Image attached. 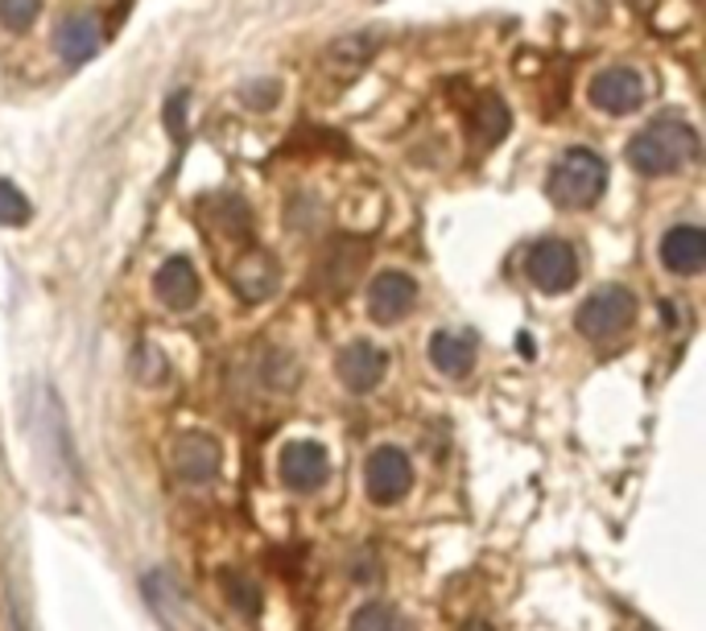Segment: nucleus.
<instances>
[{"mask_svg":"<svg viewBox=\"0 0 706 631\" xmlns=\"http://www.w3.org/2000/svg\"><path fill=\"white\" fill-rule=\"evenodd\" d=\"M698 157V132L686 120H653L628 140V166L645 178L678 174Z\"/></svg>","mask_w":706,"mask_h":631,"instance_id":"nucleus-1","label":"nucleus"},{"mask_svg":"<svg viewBox=\"0 0 706 631\" xmlns=\"http://www.w3.org/2000/svg\"><path fill=\"white\" fill-rule=\"evenodd\" d=\"M550 198L558 207H591L599 203V195L608 190V161L591 149H566L550 169V183H546Z\"/></svg>","mask_w":706,"mask_h":631,"instance_id":"nucleus-2","label":"nucleus"},{"mask_svg":"<svg viewBox=\"0 0 706 631\" xmlns=\"http://www.w3.org/2000/svg\"><path fill=\"white\" fill-rule=\"evenodd\" d=\"M633 318H636L633 289H624V285H604V289H595V294L579 306L575 326H579L587 338L608 343V338L624 335V331L633 326Z\"/></svg>","mask_w":706,"mask_h":631,"instance_id":"nucleus-3","label":"nucleus"},{"mask_svg":"<svg viewBox=\"0 0 706 631\" xmlns=\"http://www.w3.org/2000/svg\"><path fill=\"white\" fill-rule=\"evenodd\" d=\"M524 277H529V285L541 289V294H566V289H575V280H579V256L558 236L537 239L533 248L524 253Z\"/></svg>","mask_w":706,"mask_h":631,"instance_id":"nucleus-4","label":"nucleus"},{"mask_svg":"<svg viewBox=\"0 0 706 631\" xmlns=\"http://www.w3.org/2000/svg\"><path fill=\"white\" fill-rule=\"evenodd\" d=\"M587 99H591L595 112L604 116H633L645 108L649 83L636 67H604L587 83Z\"/></svg>","mask_w":706,"mask_h":631,"instance_id":"nucleus-5","label":"nucleus"},{"mask_svg":"<svg viewBox=\"0 0 706 631\" xmlns=\"http://www.w3.org/2000/svg\"><path fill=\"white\" fill-rule=\"evenodd\" d=\"M364 487L372 504H401L413 487V466L396 446H381L367 454L364 463Z\"/></svg>","mask_w":706,"mask_h":631,"instance_id":"nucleus-6","label":"nucleus"},{"mask_svg":"<svg viewBox=\"0 0 706 631\" xmlns=\"http://www.w3.org/2000/svg\"><path fill=\"white\" fill-rule=\"evenodd\" d=\"M418 306V280L401 268H384L367 285V318L381 326H396L401 318H410V309Z\"/></svg>","mask_w":706,"mask_h":631,"instance_id":"nucleus-7","label":"nucleus"},{"mask_svg":"<svg viewBox=\"0 0 706 631\" xmlns=\"http://www.w3.org/2000/svg\"><path fill=\"white\" fill-rule=\"evenodd\" d=\"M331 479V454H326L323 442H311V437H297V442H285L282 450V483L297 495H311Z\"/></svg>","mask_w":706,"mask_h":631,"instance_id":"nucleus-8","label":"nucleus"},{"mask_svg":"<svg viewBox=\"0 0 706 631\" xmlns=\"http://www.w3.org/2000/svg\"><path fill=\"white\" fill-rule=\"evenodd\" d=\"M335 372H340L347 393L364 396L372 393V388H381V379L389 376V351L367 343V338H355V343H347V347L340 351Z\"/></svg>","mask_w":706,"mask_h":631,"instance_id":"nucleus-9","label":"nucleus"},{"mask_svg":"<svg viewBox=\"0 0 706 631\" xmlns=\"http://www.w3.org/2000/svg\"><path fill=\"white\" fill-rule=\"evenodd\" d=\"M174 475L183 483H212L219 475V463H224V450L212 434H178L170 450Z\"/></svg>","mask_w":706,"mask_h":631,"instance_id":"nucleus-10","label":"nucleus"},{"mask_svg":"<svg viewBox=\"0 0 706 631\" xmlns=\"http://www.w3.org/2000/svg\"><path fill=\"white\" fill-rule=\"evenodd\" d=\"M661 265L674 277H698L706 268V231L694 224L669 227L661 236Z\"/></svg>","mask_w":706,"mask_h":631,"instance_id":"nucleus-11","label":"nucleus"},{"mask_svg":"<svg viewBox=\"0 0 706 631\" xmlns=\"http://www.w3.org/2000/svg\"><path fill=\"white\" fill-rule=\"evenodd\" d=\"M99 46H104V29H99V17L91 13H71L55 29V50L67 67L91 62L99 55Z\"/></svg>","mask_w":706,"mask_h":631,"instance_id":"nucleus-12","label":"nucleus"},{"mask_svg":"<svg viewBox=\"0 0 706 631\" xmlns=\"http://www.w3.org/2000/svg\"><path fill=\"white\" fill-rule=\"evenodd\" d=\"M232 285H236V294H241L244 302H265V297L282 285V265H277V256L265 253V248H253L241 265L232 268Z\"/></svg>","mask_w":706,"mask_h":631,"instance_id":"nucleus-13","label":"nucleus"},{"mask_svg":"<svg viewBox=\"0 0 706 631\" xmlns=\"http://www.w3.org/2000/svg\"><path fill=\"white\" fill-rule=\"evenodd\" d=\"M154 294H157V302H161V306H170V309H190V306L198 302V294H203V285H198L195 265H190L186 256H170L166 265L157 268Z\"/></svg>","mask_w":706,"mask_h":631,"instance_id":"nucleus-14","label":"nucleus"},{"mask_svg":"<svg viewBox=\"0 0 706 631\" xmlns=\"http://www.w3.org/2000/svg\"><path fill=\"white\" fill-rule=\"evenodd\" d=\"M430 364H434V372H442V376L463 379L467 372H471V364H475V343L463 335L439 331V335H430Z\"/></svg>","mask_w":706,"mask_h":631,"instance_id":"nucleus-15","label":"nucleus"},{"mask_svg":"<svg viewBox=\"0 0 706 631\" xmlns=\"http://www.w3.org/2000/svg\"><path fill=\"white\" fill-rule=\"evenodd\" d=\"M347 631H413L410 628V619L401 615L396 607H389V603H367V607H360L352 615V628Z\"/></svg>","mask_w":706,"mask_h":631,"instance_id":"nucleus-16","label":"nucleus"},{"mask_svg":"<svg viewBox=\"0 0 706 631\" xmlns=\"http://www.w3.org/2000/svg\"><path fill=\"white\" fill-rule=\"evenodd\" d=\"M224 594H227V603L236 607L241 615H248V619L261 615V603H265V599H261V586H256L253 578L232 574V570H227V574H224Z\"/></svg>","mask_w":706,"mask_h":631,"instance_id":"nucleus-17","label":"nucleus"},{"mask_svg":"<svg viewBox=\"0 0 706 631\" xmlns=\"http://www.w3.org/2000/svg\"><path fill=\"white\" fill-rule=\"evenodd\" d=\"M29 215H33L29 198L21 195L13 183H4V178H0V224H4V227H26Z\"/></svg>","mask_w":706,"mask_h":631,"instance_id":"nucleus-18","label":"nucleus"},{"mask_svg":"<svg viewBox=\"0 0 706 631\" xmlns=\"http://www.w3.org/2000/svg\"><path fill=\"white\" fill-rule=\"evenodd\" d=\"M38 13H42V0H0V26L13 33H26Z\"/></svg>","mask_w":706,"mask_h":631,"instance_id":"nucleus-19","label":"nucleus"},{"mask_svg":"<svg viewBox=\"0 0 706 631\" xmlns=\"http://www.w3.org/2000/svg\"><path fill=\"white\" fill-rule=\"evenodd\" d=\"M459 631H492V628H488L483 619H471V623H463V628H459Z\"/></svg>","mask_w":706,"mask_h":631,"instance_id":"nucleus-20","label":"nucleus"},{"mask_svg":"<svg viewBox=\"0 0 706 631\" xmlns=\"http://www.w3.org/2000/svg\"><path fill=\"white\" fill-rule=\"evenodd\" d=\"M633 631H653V628H645V623H640V628H633Z\"/></svg>","mask_w":706,"mask_h":631,"instance_id":"nucleus-21","label":"nucleus"}]
</instances>
